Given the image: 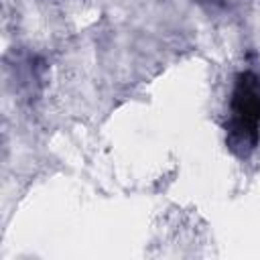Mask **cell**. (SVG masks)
<instances>
[{"mask_svg":"<svg viewBox=\"0 0 260 260\" xmlns=\"http://www.w3.org/2000/svg\"><path fill=\"white\" fill-rule=\"evenodd\" d=\"M228 146L238 156H248L260 138V79L252 71L236 77L225 122Z\"/></svg>","mask_w":260,"mask_h":260,"instance_id":"cell-1","label":"cell"}]
</instances>
